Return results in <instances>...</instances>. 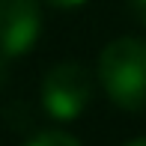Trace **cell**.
Returning <instances> with one entry per match:
<instances>
[{
  "instance_id": "6da1fadb",
  "label": "cell",
  "mask_w": 146,
  "mask_h": 146,
  "mask_svg": "<svg viewBox=\"0 0 146 146\" xmlns=\"http://www.w3.org/2000/svg\"><path fill=\"white\" fill-rule=\"evenodd\" d=\"M98 78L108 98L122 110L146 108V42L134 36L113 39L98 57Z\"/></svg>"
},
{
  "instance_id": "7a4b0ae2",
  "label": "cell",
  "mask_w": 146,
  "mask_h": 146,
  "mask_svg": "<svg viewBox=\"0 0 146 146\" xmlns=\"http://www.w3.org/2000/svg\"><path fill=\"white\" fill-rule=\"evenodd\" d=\"M92 98V78L81 63H60L42 81V104L54 119H75Z\"/></svg>"
},
{
  "instance_id": "3957f363",
  "label": "cell",
  "mask_w": 146,
  "mask_h": 146,
  "mask_svg": "<svg viewBox=\"0 0 146 146\" xmlns=\"http://www.w3.org/2000/svg\"><path fill=\"white\" fill-rule=\"evenodd\" d=\"M42 33V9L36 0H0V54L21 57Z\"/></svg>"
},
{
  "instance_id": "277c9868",
  "label": "cell",
  "mask_w": 146,
  "mask_h": 146,
  "mask_svg": "<svg viewBox=\"0 0 146 146\" xmlns=\"http://www.w3.org/2000/svg\"><path fill=\"white\" fill-rule=\"evenodd\" d=\"M27 146H81V143L66 131H39Z\"/></svg>"
},
{
  "instance_id": "5b68a950",
  "label": "cell",
  "mask_w": 146,
  "mask_h": 146,
  "mask_svg": "<svg viewBox=\"0 0 146 146\" xmlns=\"http://www.w3.org/2000/svg\"><path fill=\"white\" fill-rule=\"evenodd\" d=\"M128 12H131L134 21L146 24V0H128Z\"/></svg>"
},
{
  "instance_id": "8992f818",
  "label": "cell",
  "mask_w": 146,
  "mask_h": 146,
  "mask_svg": "<svg viewBox=\"0 0 146 146\" xmlns=\"http://www.w3.org/2000/svg\"><path fill=\"white\" fill-rule=\"evenodd\" d=\"M51 6H57V9H75V6L87 3V0H48Z\"/></svg>"
},
{
  "instance_id": "52a82bcc",
  "label": "cell",
  "mask_w": 146,
  "mask_h": 146,
  "mask_svg": "<svg viewBox=\"0 0 146 146\" xmlns=\"http://www.w3.org/2000/svg\"><path fill=\"white\" fill-rule=\"evenodd\" d=\"M125 146H146V137H137V140H131V143H125Z\"/></svg>"
}]
</instances>
